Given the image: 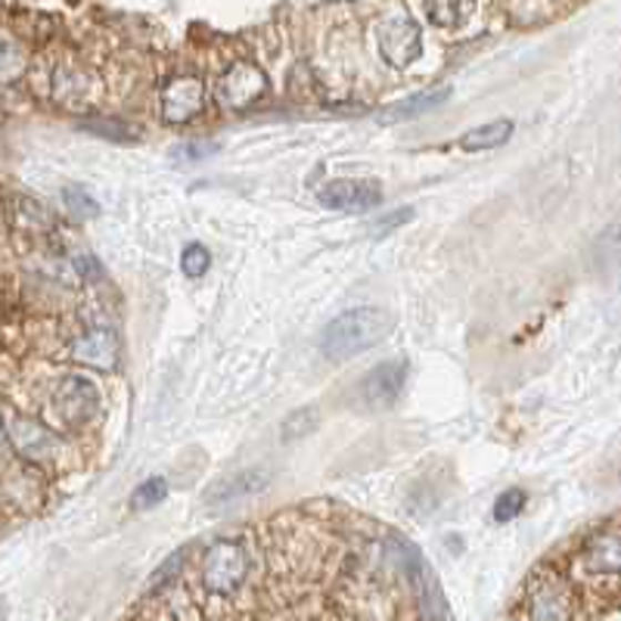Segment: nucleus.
Segmentation results:
<instances>
[{"mask_svg": "<svg viewBox=\"0 0 621 621\" xmlns=\"http://www.w3.org/2000/svg\"><path fill=\"white\" fill-rule=\"evenodd\" d=\"M388 333H391V317L383 308L345 310L320 333V352L329 360H348L388 339Z\"/></svg>", "mask_w": 621, "mask_h": 621, "instance_id": "nucleus-1", "label": "nucleus"}, {"mask_svg": "<svg viewBox=\"0 0 621 621\" xmlns=\"http://www.w3.org/2000/svg\"><path fill=\"white\" fill-rule=\"evenodd\" d=\"M248 578V557L246 547L240 541H231V538H221L215 541L205 557H202L200 566V581L205 593L212 597H221V600H233Z\"/></svg>", "mask_w": 621, "mask_h": 621, "instance_id": "nucleus-2", "label": "nucleus"}, {"mask_svg": "<svg viewBox=\"0 0 621 621\" xmlns=\"http://www.w3.org/2000/svg\"><path fill=\"white\" fill-rule=\"evenodd\" d=\"M376 41H379V53L386 57L391 69H407L423 50V31L407 10H395L379 19Z\"/></svg>", "mask_w": 621, "mask_h": 621, "instance_id": "nucleus-3", "label": "nucleus"}, {"mask_svg": "<svg viewBox=\"0 0 621 621\" xmlns=\"http://www.w3.org/2000/svg\"><path fill=\"white\" fill-rule=\"evenodd\" d=\"M7 438L16 454L29 464H50L60 454V438L38 419L13 417L7 423Z\"/></svg>", "mask_w": 621, "mask_h": 621, "instance_id": "nucleus-4", "label": "nucleus"}, {"mask_svg": "<svg viewBox=\"0 0 621 621\" xmlns=\"http://www.w3.org/2000/svg\"><path fill=\"white\" fill-rule=\"evenodd\" d=\"M264 91H267L264 72L252 62H233L217 81V100L227 109H248L262 100Z\"/></svg>", "mask_w": 621, "mask_h": 621, "instance_id": "nucleus-5", "label": "nucleus"}, {"mask_svg": "<svg viewBox=\"0 0 621 621\" xmlns=\"http://www.w3.org/2000/svg\"><path fill=\"white\" fill-rule=\"evenodd\" d=\"M578 572L588 578H612L621 574V528H605L593 535L578 553Z\"/></svg>", "mask_w": 621, "mask_h": 621, "instance_id": "nucleus-6", "label": "nucleus"}, {"mask_svg": "<svg viewBox=\"0 0 621 621\" xmlns=\"http://www.w3.org/2000/svg\"><path fill=\"white\" fill-rule=\"evenodd\" d=\"M96 404H100L96 386H93L91 379H84V376H69L53 391V410H57V417L62 423H72V426H84L96 414Z\"/></svg>", "mask_w": 621, "mask_h": 621, "instance_id": "nucleus-7", "label": "nucleus"}, {"mask_svg": "<svg viewBox=\"0 0 621 621\" xmlns=\"http://www.w3.org/2000/svg\"><path fill=\"white\" fill-rule=\"evenodd\" d=\"M383 202V190L373 181H357V177H342V181H329L320 190V205L333 208V212H370Z\"/></svg>", "mask_w": 621, "mask_h": 621, "instance_id": "nucleus-8", "label": "nucleus"}, {"mask_svg": "<svg viewBox=\"0 0 621 621\" xmlns=\"http://www.w3.org/2000/svg\"><path fill=\"white\" fill-rule=\"evenodd\" d=\"M202 103H205V88L200 78H174L162 91V119L169 124H186L200 115Z\"/></svg>", "mask_w": 621, "mask_h": 621, "instance_id": "nucleus-9", "label": "nucleus"}, {"mask_svg": "<svg viewBox=\"0 0 621 621\" xmlns=\"http://www.w3.org/2000/svg\"><path fill=\"white\" fill-rule=\"evenodd\" d=\"M526 615L528 619H569L574 615L572 590L566 588V581H559L553 574L541 578L531 593L526 597Z\"/></svg>", "mask_w": 621, "mask_h": 621, "instance_id": "nucleus-10", "label": "nucleus"}, {"mask_svg": "<svg viewBox=\"0 0 621 621\" xmlns=\"http://www.w3.org/2000/svg\"><path fill=\"white\" fill-rule=\"evenodd\" d=\"M404 383H407V364L404 360H386V364H376L367 373V379L360 386V395H364V401L370 404V407L383 410L388 404H395V398L401 395Z\"/></svg>", "mask_w": 621, "mask_h": 621, "instance_id": "nucleus-11", "label": "nucleus"}, {"mask_svg": "<svg viewBox=\"0 0 621 621\" xmlns=\"http://www.w3.org/2000/svg\"><path fill=\"white\" fill-rule=\"evenodd\" d=\"M72 357L91 370L112 373L119 367V342L109 329H91L81 339L72 342Z\"/></svg>", "mask_w": 621, "mask_h": 621, "instance_id": "nucleus-12", "label": "nucleus"}, {"mask_svg": "<svg viewBox=\"0 0 621 621\" xmlns=\"http://www.w3.org/2000/svg\"><path fill=\"white\" fill-rule=\"evenodd\" d=\"M267 488V476L258 469H246V472H233L224 481H217L208 491V500L215 503H227V500H240V497H252Z\"/></svg>", "mask_w": 621, "mask_h": 621, "instance_id": "nucleus-13", "label": "nucleus"}, {"mask_svg": "<svg viewBox=\"0 0 621 621\" xmlns=\"http://www.w3.org/2000/svg\"><path fill=\"white\" fill-rule=\"evenodd\" d=\"M512 138V122L510 119H495V122H485L472 131H466L460 138V150L466 153H485V150H497Z\"/></svg>", "mask_w": 621, "mask_h": 621, "instance_id": "nucleus-14", "label": "nucleus"}, {"mask_svg": "<svg viewBox=\"0 0 621 621\" xmlns=\"http://www.w3.org/2000/svg\"><path fill=\"white\" fill-rule=\"evenodd\" d=\"M448 96H450L448 84H441V88H429V91H419V93H414V96L401 100V103H395L391 109H386V112H383V119H391V122H398V119H414V115H423V112H429V109L441 106Z\"/></svg>", "mask_w": 621, "mask_h": 621, "instance_id": "nucleus-15", "label": "nucleus"}, {"mask_svg": "<svg viewBox=\"0 0 621 621\" xmlns=\"http://www.w3.org/2000/svg\"><path fill=\"white\" fill-rule=\"evenodd\" d=\"M472 3L476 0H426V16L438 29H454L472 13Z\"/></svg>", "mask_w": 621, "mask_h": 621, "instance_id": "nucleus-16", "label": "nucleus"}, {"mask_svg": "<svg viewBox=\"0 0 621 621\" xmlns=\"http://www.w3.org/2000/svg\"><path fill=\"white\" fill-rule=\"evenodd\" d=\"M22 69H26L22 50L10 38H0V81H13L22 75Z\"/></svg>", "mask_w": 621, "mask_h": 621, "instance_id": "nucleus-17", "label": "nucleus"}, {"mask_svg": "<svg viewBox=\"0 0 621 621\" xmlns=\"http://www.w3.org/2000/svg\"><path fill=\"white\" fill-rule=\"evenodd\" d=\"M62 200H65V208L75 217L100 215V205L93 202V196L84 186H65V190H62Z\"/></svg>", "mask_w": 621, "mask_h": 621, "instance_id": "nucleus-18", "label": "nucleus"}, {"mask_svg": "<svg viewBox=\"0 0 621 621\" xmlns=\"http://www.w3.org/2000/svg\"><path fill=\"white\" fill-rule=\"evenodd\" d=\"M165 495H169V481L165 479H146L143 485H140L138 491H134V510H150V507H155V503H162L165 500Z\"/></svg>", "mask_w": 621, "mask_h": 621, "instance_id": "nucleus-19", "label": "nucleus"}, {"mask_svg": "<svg viewBox=\"0 0 621 621\" xmlns=\"http://www.w3.org/2000/svg\"><path fill=\"white\" fill-rule=\"evenodd\" d=\"M212 267V252L202 246V243H190L181 255V271L186 277H202L205 271Z\"/></svg>", "mask_w": 621, "mask_h": 621, "instance_id": "nucleus-20", "label": "nucleus"}, {"mask_svg": "<svg viewBox=\"0 0 621 621\" xmlns=\"http://www.w3.org/2000/svg\"><path fill=\"white\" fill-rule=\"evenodd\" d=\"M526 507V491L522 488H510L495 500V519L497 522H512Z\"/></svg>", "mask_w": 621, "mask_h": 621, "instance_id": "nucleus-21", "label": "nucleus"}, {"mask_svg": "<svg viewBox=\"0 0 621 621\" xmlns=\"http://www.w3.org/2000/svg\"><path fill=\"white\" fill-rule=\"evenodd\" d=\"M314 419H317V414H314L310 407H305V410H295L293 417L286 419L283 438H286V441H293V438H302V435L314 429Z\"/></svg>", "mask_w": 621, "mask_h": 621, "instance_id": "nucleus-22", "label": "nucleus"}, {"mask_svg": "<svg viewBox=\"0 0 621 621\" xmlns=\"http://www.w3.org/2000/svg\"><path fill=\"white\" fill-rule=\"evenodd\" d=\"M184 559H186V550H177V553H174V557H171L169 562H165V566L159 569V574L153 578V584H162V581L169 584L171 578H177V569L184 566Z\"/></svg>", "mask_w": 621, "mask_h": 621, "instance_id": "nucleus-23", "label": "nucleus"}, {"mask_svg": "<svg viewBox=\"0 0 621 621\" xmlns=\"http://www.w3.org/2000/svg\"><path fill=\"white\" fill-rule=\"evenodd\" d=\"M410 215H414L410 208H401V212H395V215H391V217H383V221H379V233L395 231V227H398V221H407V217H410Z\"/></svg>", "mask_w": 621, "mask_h": 621, "instance_id": "nucleus-24", "label": "nucleus"}, {"mask_svg": "<svg viewBox=\"0 0 621 621\" xmlns=\"http://www.w3.org/2000/svg\"><path fill=\"white\" fill-rule=\"evenodd\" d=\"M0 450H3V423H0Z\"/></svg>", "mask_w": 621, "mask_h": 621, "instance_id": "nucleus-25", "label": "nucleus"}]
</instances>
